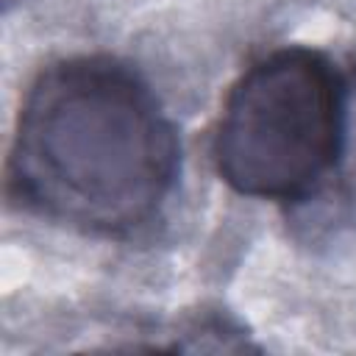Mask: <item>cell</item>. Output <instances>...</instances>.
<instances>
[{
	"instance_id": "6da1fadb",
	"label": "cell",
	"mask_w": 356,
	"mask_h": 356,
	"mask_svg": "<svg viewBox=\"0 0 356 356\" xmlns=\"http://www.w3.org/2000/svg\"><path fill=\"white\" fill-rule=\"evenodd\" d=\"M181 136L147 78L108 53L44 64L28 83L6 159L8 203L83 236L131 239L164 217Z\"/></svg>"
},
{
	"instance_id": "7a4b0ae2",
	"label": "cell",
	"mask_w": 356,
	"mask_h": 356,
	"mask_svg": "<svg viewBox=\"0 0 356 356\" xmlns=\"http://www.w3.org/2000/svg\"><path fill=\"white\" fill-rule=\"evenodd\" d=\"M348 145V83L337 61L284 44L250 61L225 92L211 161L250 200L298 206L339 170Z\"/></svg>"
}]
</instances>
